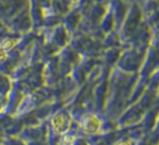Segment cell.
Returning <instances> with one entry per match:
<instances>
[{
    "instance_id": "6da1fadb",
    "label": "cell",
    "mask_w": 159,
    "mask_h": 145,
    "mask_svg": "<svg viewBox=\"0 0 159 145\" xmlns=\"http://www.w3.org/2000/svg\"><path fill=\"white\" fill-rule=\"evenodd\" d=\"M119 145H130L129 143H127V142H123V143H120Z\"/></svg>"
}]
</instances>
